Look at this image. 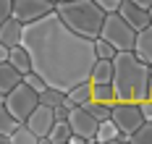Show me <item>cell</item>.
Listing matches in <instances>:
<instances>
[{
	"label": "cell",
	"mask_w": 152,
	"mask_h": 144,
	"mask_svg": "<svg viewBox=\"0 0 152 144\" xmlns=\"http://www.w3.org/2000/svg\"><path fill=\"white\" fill-rule=\"evenodd\" d=\"M92 45H94V55H97V58L113 60V55H115V47H113V45H107L102 37H94V39H92Z\"/></svg>",
	"instance_id": "cell-24"
},
{
	"label": "cell",
	"mask_w": 152,
	"mask_h": 144,
	"mask_svg": "<svg viewBox=\"0 0 152 144\" xmlns=\"http://www.w3.org/2000/svg\"><path fill=\"white\" fill-rule=\"evenodd\" d=\"M134 55H137L139 60H144L147 65H152V24H150V26H144L142 32H137Z\"/></svg>",
	"instance_id": "cell-12"
},
{
	"label": "cell",
	"mask_w": 152,
	"mask_h": 144,
	"mask_svg": "<svg viewBox=\"0 0 152 144\" xmlns=\"http://www.w3.org/2000/svg\"><path fill=\"white\" fill-rule=\"evenodd\" d=\"M16 84H21V73L8 60H3L0 63V95H8Z\"/></svg>",
	"instance_id": "cell-14"
},
{
	"label": "cell",
	"mask_w": 152,
	"mask_h": 144,
	"mask_svg": "<svg viewBox=\"0 0 152 144\" xmlns=\"http://www.w3.org/2000/svg\"><path fill=\"white\" fill-rule=\"evenodd\" d=\"M84 110L89 113L94 121H107L110 118V105L107 102H97V100H87L84 102Z\"/></svg>",
	"instance_id": "cell-21"
},
{
	"label": "cell",
	"mask_w": 152,
	"mask_h": 144,
	"mask_svg": "<svg viewBox=\"0 0 152 144\" xmlns=\"http://www.w3.org/2000/svg\"><path fill=\"white\" fill-rule=\"evenodd\" d=\"M68 126H71V134H79L81 139H87V144H94V134H97V123L100 121H94L89 113L84 110V105H74L71 110H68Z\"/></svg>",
	"instance_id": "cell-8"
},
{
	"label": "cell",
	"mask_w": 152,
	"mask_h": 144,
	"mask_svg": "<svg viewBox=\"0 0 152 144\" xmlns=\"http://www.w3.org/2000/svg\"><path fill=\"white\" fill-rule=\"evenodd\" d=\"M71 136V126L68 121H55L50 134H47V144H66V139Z\"/></svg>",
	"instance_id": "cell-18"
},
{
	"label": "cell",
	"mask_w": 152,
	"mask_h": 144,
	"mask_svg": "<svg viewBox=\"0 0 152 144\" xmlns=\"http://www.w3.org/2000/svg\"><path fill=\"white\" fill-rule=\"evenodd\" d=\"M110 118H113V123L118 126V131H123V134H134V131L144 123L137 102H121V100L110 105Z\"/></svg>",
	"instance_id": "cell-6"
},
{
	"label": "cell",
	"mask_w": 152,
	"mask_h": 144,
	"mask_svg": "<svg viewBox=\"0 0 152 144\" xmlns=\"http://www.w3.org/2000/svg\"><path fill=\"white\" fill-rule=\"evenodd\" d=\"M150 65L139 60L134 50H123L113 55V89L121 102H142L147 97Z\"/></svg>",
	"instance_id": "cell-2"
},
{
	"label": "cell",
	"mask_w": 152,
	"mask_h": 144,
	"mask_svg": "<svg viewBox=\"0 0 152 144\" xmlns=\"http://www.w3.org/2000/svg\"><path fill=\"white\" fill-rule=\"evenodd\" d=\"M66 92L61 89H55V87H45L42 92H39V105H47V108H55V105H61Z\"/></svg>",
	"instance_id": "cell-22"
},
{
	"label": "cell",
	"mask_w": 152,
	"mask_h": 144,
	"mask_svg": "<svg viewBox=\"0 0 152 144\" xmlns=\"http://www.w3.org/2000/svg\"><path fill=\"white\" fill-rule=\"evenodd\" d=\"M11 144H39V136H37L26 123H21V126H16V131L11 134Z\"/></svg>",
	"instance_id": "cell-20"
},
{
	"label": "cell",
	"mask_w": 152,
	"mask_h": 144,
	"mask_svg": "<svg viewBox=\"0 0 152 144\" xmlns=\"http://www.w3.org/2000/svg\"><path fill=\"white\" fill-rule=\"evenodd\" d=\"M0 144H11V139H8L5 134H0Z\"/></svg>",
	"instance_id": "cell-34"
},
{
	"label": "cell",
	"mask_w": 152,
	"mask_h": 144,
	"mask_svg": "<svg viewBox=\"0 0 152 144\" xmlns=\"http://www.w3.org/2000/svg\"><path fill=\"white\" fill-rule=\"evenodd\" d=\"M131 142H137V144H152V121H144V123L131 134Z\"/></svg>",
	"instance_id": "cell-25"
},
{
	"label": "cell",
	"mask_w": 152,
	"mask_h": 144,
	"mask_svg": "<svg viewBox=\"0 0 152 144\" xmlns=\"http://www.w3.org/2000/svg\"><path fill=\"white\" fill-rule=\"evenodd\" d=\"M137 105H139L142 118H144V121H152V100H147V97H144V100H142V102H137Z\"/></svg>",
	"instance_id": "cell-27"
},
{
	"label": "cell",
	"mask_w": 152,
	"mask_h": 144,
	"mask_svg": "<svg viewBox=\"0 0 152 144\" xmlns=\"http://www.w3.org/2000/svg\"><path fill=\"white\" fill-rule=\"evenodd\" d=\"M21 37H24V24L16 21L13 16H8L0 24V45L16 47V45H21Z\"/></svg>",
	"instance_id": "cell-11"
},
{
	"label": "cell",
	"mask_w": 152,
	"mask_h": 144,
	"mask_svg": "<svg viewBox=\"0 0 152 144\" xmlns=\"http://www.w3.org/2000/svg\"><path fill=\"white\" fill-rule=\"evenodd\" d=\"M89 81H92V84H110V81H113V60L97 58L94 65H92Z\"/></svg>",
	"instance_id": "cell-13"
},
{
	"label": "cell",
	"mask_w": 152,
	"mask_h": 144,
	"mask_svg": "<svg viewBox=\"0 0 152 144\" xmlns=\"http://www.w3.org/2000/svg\"><path fill=\"white\" fill-rule=\"evenodd\" d=\"M55 8V0H11V16L21 24H31Z\"/></svg>",
	"instance_id": "cell-7"
},
{
	"label": "cell",
	"mask_w": 152,
	"mask_h": 144,
	"mask_svg": "<svg viewBox=\"0 0 152 144\" xmlns=\"http://www.w3.org/2000/svg\"><path fill=\"white\" fill-rule=\"evenodd\" d=\"M150 21H152V5H150Z\"/></svg>",
	"instance_id": "cell-35"
},
{
	"label": "cell",
	"mask_w": 152,
	"mask_h": 144,
	"mask_svg": "<svg viewBox=\"0 0 152 144\" xmlns=\"http://www.w3.org/2000/svg\"><path fill=\"white\" fill-rule=\"evenodd\" d=\"M37 105H39V95L31 89L29 84H24V81L16 84L13 89L5 95V108H8V113L13 115L16 121H21V123L29 118V113L34 110Z\"/></svg>",
	"instance_id": "cell-5"
},
{
	"label": "cell",
	"mask_w": 152,
	"mask_h": 144,
	"mask_svg": "<svg viewBox=\"0 0 152 144\" xmlns=\"http://www.w3.org/2000/svg\"><path fill=\"white\" fill-rule=\"evenodd\" d=\"M16 126H21V121H16L13 115L8 113V108L0 105V134H5V136L11 139V134L16 131Z\"/></svg>",
	"instance_id": "cell-23"
},
{
	"label": "cell",
	"mask_w": 152,
	"mask_h": 144,
	"mask_svg": "<svg viewBox=\"0 0 152 144\" xmlns=\"http://www.w3.org/2000/svg\"><path fill=\"white\" fill-rule=\"evenodd\" d=\"M147 100H152V73H150V81H147Z\"/></svg>",
	"instance_id": "cell-33"
},
{
	"label": "cell",
	"mask_w": 152,
	"mask_h": 144,
	"mask_svg": "<svg viewBox=\"0 0 152 144\" xmlns=\"http://www.w3.org/2000/svg\"><path fill=\"white\" fill-rule=\"evenodd\" d=\"M24 123L39 136V144H47V134H50V128H53V123H55L53 108H47V105H37V108L29 113V118H26Z\"/></svg>",
	"instance_id": "cell-9"
},
{
	"label": "cell",
	"mask_w": 152,
	"mask_h": 144,
	"mask_svg": "<svg viewBox=\"0 0 152 144\" xmlns=\"http://www.w3.org/2000/svg\"><path fill=\"white\" fill-rule=\"evenodd\" d=\"M55 13L71 32L87 39H94L100 34L102 18H105V11L94 0H55Z\"/></svg>",
	"instance_id": "cell-3"
},
{
	"label": "cell",
	"mask_w": 152,
	"mask_h": 144,
	"mask_svg": "<svg viewBox=\"0 0 152 144\" xmlns=\"http://www.w3.org/2000/svg\"><path fill=\"white\" fill-rule=\"evenodd\" d=\"M66 100L74 102V105H84L87 100H92V84L89 81H81V84L71 87V89L66 92Z\"/></svg>",
	"instance_id": "cell-16"
},
{
	"label": "cell",
	"mask_w": 152,
	"mask_h": 144,
	"mask_svg": "<svg viewBox=\"0 0 152 144\" xmlns=\"http://www.w3.org/2000/svg\"><path fill=\"white\" fill-rule=\"evenodd\" d=\"M105 13H113V11H118V5H121V0H94Z\"/></svg>",
	"instance_id": "cell-28"
},
{
	"label": "cell",
	"mask_w": 152,
	"mask_h": 144,
	"mask_svg": "<svg viewBox=\"0 0 152 144\" xmlns=\"http://www.w3.org/2000/svg\"><path fill=\"white\" fill-rule=\"evenodd\" d=\"M118 13L123 16V21L134 29V32H142L144 26H150V11H144V8H139L137 3H131V0H121V5H118Z\"/></svg>",
	"instance_id": "cell-10"
},
{
	"label": "cell",
	"mask_w": 152,
	"mask_h": 144,
	"mask_svg": "<svg viewBox=\"0 0 152 144\" xmlns=\"http://www.w3.org/2000/svg\"><path fill=\"white\" fill-rule=\"evenodd\" d=\"M11 16V0H0V24Z\"/></svg>",
	"instance_id": "cell-30"
},
{
	"label": "cell",
	"mask_w": 152,
	"mask_h": 144,
	"mask_svg": "<svg viewBox=\"0 0 152 144\" xmlns=\"http://www.w3.org/2000/svg\"><path fill=\"white\" fill-rule=\"evenodd\" d=\"M21 47L29 52L31 71L39 73L47 87H55L61 92L89 81L92 65L97 60L92 39L71 32L55 8L31 24H24Z\"/></svg>",
	"instance_id": "cell-1"
},
{
	"label": "cell",
	"mask_w": 152,
	"mask_h": 144,
	"mask_svg": "<svg viewBox=\"0 0 152 144\" xmlns=\"http://www.w3.org/2000/svg\"><path fill=\"white\" fill-rule=\"evenodd\" d=\"M8 63L13 65L16 71L24 76L26 71H31V63H29V52L21 47V45H16V47H8Z\"/></svg>",
	"instance_id": "cell-15"
},
{
	"label": "cell",
	"mask_w": 152,
	"mask_h": 144,
	"mask_svg": "<svg viewBox=\"0 0 152 144\" xmlns=\"http://www.w3.org/2000/svg\"><path fill=\"white\" fill-rule=\"evenodd\" d=\"M131 3H137L139 8H144V11H150V5H152V0H131Z\"/></svg>",
	"instance_id": "cell-31"
},
{
	"label": "cell",
	"mask_w": 152,
	"mask_h": 144,
	"mask_svg": "<svg viewBox=\"0 0 152 144\" xmlns=\"http://www.w3.org/2000/svg\"><path fill=\"white\" fill-rule=\"evenodd\" d=\"M21 81H24V84H29V87L34 89V92H37V95H39V92H42V89L47 87V84H45V79H42L39 73H34V71H26V73L21 76Z\"/></svg>",
	"instance_id": "cell-26"
},
{
	"label": "cell",
	"mask_w": 152,
	"mask_h": 144,
	"mask_svg": "<svg viewBox=\"0 0 152 144\" xmlns=\"http://www.w3.org/2000/svg\"><path fill=\"white\" fill-rule=\"evenodd\" d=\"M53 115H55V121H66V118H68V108H66V105H55V108H53Z\"/></svg>",
	"instance_id": "cell-29"
},
{
	"label": "cell",
	"mask_w": 152,
	"mask_h": 144,
	"mask_svg": "<svg viewBox=\"0 0 152 144\" xmlns=\"http://www.w3.org/2000/svg\"><path fill=\"white\" fill-rule=\"evenodd\" d=\"M107 45H113L115 52H123V50H134V42H137V32L123 21V16L118 11L113 13H105L102 18V26H100V34Z\"/></svg>",
	"instance_id": "cell-4"
},
{
	"label": "cell",
	"mask_w": 152,
	"mask_h": 144,
	"mask_svg": "<svg viewBox=\"0 0 152 144\" xmlns=\"http://www.w3.org/2000/svg\"><path fill=\"white\" fill-rule=\"evenodd\" d=\"M89 84H92V81H89ZM92 100H97V102H107V105L118 102L113 84H92Z\"/></svg>",
	"instance_id": "cell-19"
},
{
	"label": "cell",
	"mask_w": 152,
	"mask_h": 144,
	"mask_svg": "<svg viewBox=\"0 0 152 144\" xmlns=\"http://www.w3.org/2000/svg\"><path fill=\"white\" fill-rule=\"evenodd\" d=\"M118 136V126L113 123V118H107V121H100L97 123V134H94V139L100 144H113V139Z\"/></svg>",
	"instance_id": "cell-17"
},
{
	"label": "cell",
	"mask_w": 152,
	"mask_h": 144,
	"mask_svg": "<svg viewBox=\"0 0 152 144\" xmlns=\"http://www.w3.org/2000/svg\"><path fill=\"white\" fill-rule=\"evenodd\" d=\"M3 60H8V47H5V45H0V63H3Z\"/></svg>",
	"instance_id": "cell-32"
}]
</instances>
